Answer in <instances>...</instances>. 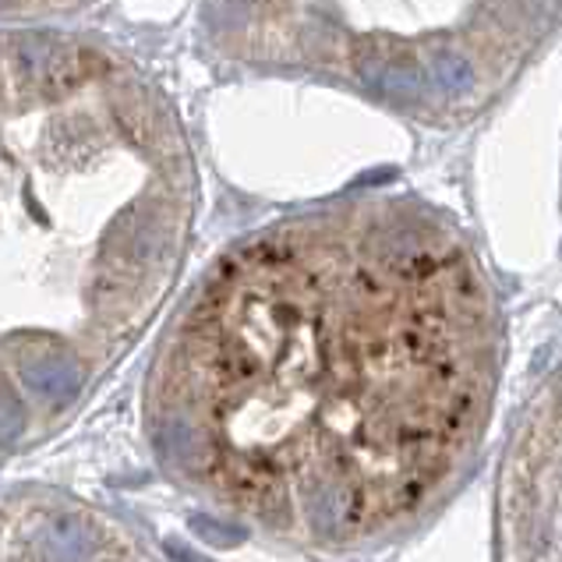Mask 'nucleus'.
Returning <instances> with one entry per match:
<instances>
[{
    "mask_svg": "<svg viewBox=\"0 0 562 562\" xmlns=\"http://www.w3.org/2000/svg\"><path fill=\"white\" fill-rule=\"evenodd\" d=\"M191 527H195L199 535H205L213 544H234L240 538V531H234V527H220L216 520H209V517L191 520Z\"/></svg>",
    "mask_w": 562,
    "mask_h": 562,
    "instance_id": "423d86ee",
    "label": "nucleus"
},
{
    "mask_svg": "<svg viewBox=\"0 0 562 562\" xmlns=\"http://www.w3.org/2000/svg\"><path fill=\"white\" fill-rule=\"evenodd\" d=\"M481 255L422 199L355 195L251 234L170 358V442L286 520L344 538L453 471L495 390Z\"/></svg>",
    "mask_w": 562,
    "mask_h": 562,
    "instance_id": "f257e3e1",
    "label": "nucleus"
},
{
    "mask_svg": "<svg viewBox=\"0 0 562 562\" xmlns=\"http://www.w3.org/2000/svg\"><path fill=\"white\" fill-rule=\"evenodd\" d=\"M22 425H25V411H22V404L4 390V385H0V439L19 436Z\"/></svg>",
    "mask_w": 562,
    "mask_h": 562,
    "instance_id": "39448f33",
    "label": "nucleus"
},
{
    "mask_svg": "<svg viewBox=\"0 0 562 562\" xmlns=\"http://www.w3.org/2000/svg\"><path fill=\"white\" fill-rule=\"evenodd\" d=\"M223 46L422 127L477 121L562 25V0H209Z\"/></svg>",
    "mask_w": 562,
    "mask_h": 562,
    "instance_id": "f03ea898",
    "label": "nucleus"
},
{
    "mask_svg": "<svg viewBox=\"0 0 562 562\" xmlns=\"http://www.w3.org/2000/svg\"><path fill=\"white\" fill-rule=\"evenodd\" d=\"M22 382L29 385L40 400H50V404H68V400L82 390V364L71 355H32L22 361Z\"/></svg>",
    "mask_w": 562,
    "mask_h": 562,
    "instance_id": "20e7f679",
    "label": "nucleus"
},
{
    "mask_svg": "<svg viewBox=\"0 0 562 562\" xmlns=\"http://www.w3.org/2000/svg\"><path fill=\"white\" fill-rule=\"evenodd\" d=\"M103 535L82 513L36 509L14 535V562H100Z\"/></svg>",
    "mask_w": 562,
    "mask_h": 562,
    "instance_id": "7ed1b4c3",
    "label": "nucleus"
}]
</instances>
